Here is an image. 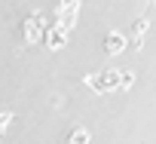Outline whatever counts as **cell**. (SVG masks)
Wrapping results in <instances>:
<instances>
[{"instance_id": "obj_1", "label": "cell", "mask_w": 156, "mask_h": 144, "mask_svg": "<svg viewBox=\"0 0 156 144\" xmlns=\"http://www.w3.org/2000/svg\"><path fill=\"white\" fill-rule=\"evenodd\" d=\"M6 120H9V117H6V113H0V129H3V123H6Z\"/></svg>"}]
</instances>
